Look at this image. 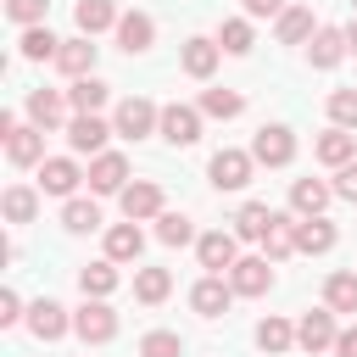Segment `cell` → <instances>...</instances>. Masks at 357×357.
<instances>
[{
	"label": "cell",
	"mask_w": 357,
	"mask_h": 357,
	"mask_svg": "<svg viewBox=\"0 0 357 357\" xmlns=\"http://www.w3.org/2000/svg\"><path fill=\"white\" fill-rule=\"evenodd\" d=\"M45 11H50V0H6V17H11V22H22V28L45 22Z\"/></svg>",
	"instance_id": "b9f144b4"
},
{
	"label": "cell",
	"mask_w": 357,
	"mask_h": 357,
	"mask_svg": "<svg viewBox=\"0 0 357 357\" xmlns=\"http://www.w3.org/2000/svg\"><path fill=\"white\" fill-rule=\"evenodd\" d=\"M73 17H78V33H106V28H117V6H112V0H78Z\"/></svg>",
	"instance_id": "d4e9b609"
},
{
	"label": "cell",
	"mask_w": 357,
	"mask_h": 357,
	"mask_svg": "<svg viewBox=\"0 0 357 357\" xmlns=\"http://www.w3.org/2000/svg\"><path fill=\"white\" fill-rule=\"evenodd\" d=\"M22 318V296L17 290H0V324H17Z\"/></svg>",
	"instance_id": "ee69618b"
},
{
	"label": "cell",
	"mask_w": 357,
	"mask_h": 357,
	"mask_svg": "<svg viewBox=\"0 0 357 357\" xmlns=\"http://www.w3.org/2000/svg\"><path fill=\"white\" fill-rule=\"evenodd\" d=\"M56 50H61V39H56L45 22L22 28V61H56Z\"/></svg>",
	"instance_id": "83f0119b"
},
{
	"label": "cell",
	"mask_w": 357,
	"mask_h": 357,
	"mask_svg": "<svg viewBox=\"0 0 357 357\" xmlns=\"http://www.w3.org/2000/svg\"><path fill=\"white\" fill-rule=\"evenodd\" d=\"M335 357H357V324H351V329H340V340H335Z\"/></svg>",
	"instance_id": "bcb514c9"
},
{
	"label": "cell",
	"mask_w": 357,
	"mask_h": 357,
	"mask_svg": "<svg viewBox=\"0 0 357 357\" xmlns=\"http://www.w3.org/2000/svg\"><path fill=\"white\" fill-rule=\"evenodd\" d=\"M61 229H67V234H89V229H100V206L67 195V206H61Z\"/></svg>",
	"instance_id": "f546056e"
},
{
	"label": "cell",
	"mask_w": 357,
	"mask_h": 357,
	"mask_svg": "<svg viewBox=\"0 0 357 357\" xmlns=\"http://www.w3.org/2000/svg\"><path fill=\"white\" fill-rule=\"evenodd\" d=\"M78 178H84V173H78L73 156H45V162H39V190H45V195H73Z\"/></svg>",
	"instance_id": "4fadbf2b"
},
{
	"label": "cell",
	"mask_w": 357,
	"mask_h": 357,
	"mask_svg": "<svg viewBox=\"0 0 357 357\" xmlns=\"http://www.w3.org/2000/svg\"><path fill=\"white\" fill-rule=\"evenodd\" d=\"M195 257H201V268H206V273H229V268L240 262V234H223V229H212V234H201Z\"/></svg>",
	"instance_id": "ba28073f"
},
{
	"label": "cell",
	"mask_w": 357,
	"mask_h": 357,
	"mask_svg": "<svg viewBox=\"0 0 357 357\" xmlns=\"http://www.w3.org/2000/svg\"><path fill=\"white\" fill-rule=\"evenodd\" d=\"M6 156H11V167L45 162V128H39V123H17V128L6 134Z\"/></svg>",
	"instance_id": "30bf717a"
},
{
	"label": "cell",
	"mask_w": 357,
	"mask_h": 357,
	"mask_svg": "<svg viewBox=\"0 0 357 357\" xmlns=\"http://www.w3.org/2000/svg\"><path fill=\"white\" fill-rule=\"evenodd\" d=\"M73 329H78L84 346H106V340L117 335V312H112L100 296H84V307L73 312Z\"/></svg>",
	"instance_id": "6da1fadb"
},
{
	"label": "cell",
	"mask_w": 357,
	"mask_h": 357,
	"mask_svg": "<svg viewBox=\"0 0 357 357\" xmlns=\"http://www.w3.org/2000/svg\"><path fill=\"white\" fill-rule=\"evenodd\" d=\"M28 123H39L45 134L61 128V95L56 89H28Z\"/></svg>",
	"instance_id": "4316f807"
},
{
	"label": "cell",
	"mask_w": 357,
	"mask_h": 357,
	"mask_svg": "<svg viewBox=\"0 0 357 357\" xmlns=\"http://www.w3.org/2000/svg\"><path fill=\"white\" fill-rule=\"evenodd\" d=\"M335 240H340V234H335V223H329L324 212L296 223V251H307V257H324V251H335Z\"/></svg>",
	"instance_id": "e0dca14e"
},
{
	"label": "cell",
	"mask_w": 357,
	"mask_h": 357,
	"mask_svg": "<svg viewBox=\"0 0 357 357\" xmlns=\"http://www.w3.org/2000/svg\"><path fill=\"white\" fill-rule=\"evenodd\" d=\"M284 0H245V17H279Z\"/></svg>",
	"instance_id": "f6af8a7d"
},
{
	"label": "cell",
	"mask_w": 357,
	"mask_h": 357,
	"mask_svg": "<svg viewBox=\"0 0 357 357\" xmlns=\"http://www.w3.org/2000/svg\"><path fill=\"white\" fill-rule=\"evenodd\" d=\"M156 134H162L167 145H195V139H201V112H195V106H178V100L162 106V128H156Z\"/></svg>",
	"instance_id": "9c48e42d"
},
{
	"label": "cell",
	"mask_w": 357,
	"mask_h": 357,
	"mask_svg": "<svg viewBox=\"0 0 357 357\" xmlns=\"http://www.w3.org/2000/svg\"><path fill=\"white\" fill-rule=\"evenodd\" d=\"M229 301H234V284H223V273H206V279L190 290V307H195L201 318H218V312H229Z\"/></svg>",
	"instance_id": "9a60e30c"
},
{
	"label": "cell",
	"mask_w": 357,
	"mask_h": 357,
	"mask_svg": "<svg viewBox=\"0 0 357 357\" xmlns=\"http://www.w3.org/2000/svg\"><path fill=\"white\" fill-rule=\"evenodd\" d=\"M257 346H262V351H290V346H296V324L268 312V318L257 324Z\"/></svg>",
	"instance_id": "d6a6232c"
},
{
	"label": "cell",
	"mask_w": 357,
	"mask_h": 357,
	"mask_svg": "<svg viewBox=\"0 0 357 357\" xmlns=\"http://www.w3.org/2000/svg\"><path fill=\"white\" fill-rule=\"evenodd\" d=\"M167 290H173V273H167V268H139V273H134V296H139L145 307L167 301Z\"/></svg>",
	"instance_id": "1f68e13d"
},
{
	"label": "cell",
	"mask_w": 357,
	"mask_h": 357,
	"mask_svg": "<svg viewBox=\"0 0 357 357\" xmlns=\"http://www.w3.org/2000/svg\"><path fill=\"white\" fill-rule=\"evenodd\" d=\"M329 195H335V184H324V178H296V184H290V206H296L301 218H318V212L329 206Z\"/></svg>",
	"instance_id": "44dd1931"
},
{
	"label": "cell",
	"mask_w": 357,
	"mask_h": 357,
	"mask_svg": "<svg viewBox=\"0 0 357 357\" xmlns=\"http://www.w3.org/2000/svg\"><path fill=\"white\" fill-rule=\"evenodd\" d=\"M329 117H335V128H357V89H335L329 95Z\"/></svg>",
	"instance_id": "60d3db41"
},
{
	"label": "cell",
	"mask_w": 357,
	"mask_h": 357,
	"mask_svg": "<svg viewBox=\"0 0 357 357\" xmlns=\"http://www.w3.org/2000/svg\"><path fill=\"white\" fill-rule=\"evenodd\" d=\"M89 190L95 195H123L128 190V156H117V151L89 156Z\"/></svg>",
	"instance_id": "52a82bcc"
},
{
	"label": "cell",
	"mask_w": 357,
	"mask_h": 357,
	"mask_svg": "<svg viewBox=\"0 0 357 357\" xmlns=\"http://www.w3.org/2000/svg\"><path fill=\"white\" fill-rule=\"evenodd\" d=\"M106 134H117V128H112L100 112H73V117H67V145H73V151H89V156H100Z\"/></svg>",
	"instance_id": "277c9868"
},
{
	"label": "cell",
	"mask_w": 357,
	"mask_h": 357,
	"mask_svg": "<svg viewBox=\"0 0 357 357\" xmlns=\"http://www.w3.org/2000/svg\"><path fill=\"white\" fill-rule=\"evenodd\" d=\"M335 195H340V201H357V162L335 167Z\"/></svg>",
	"instance_id": "7bdbcfd3"
},
{
	"label": "cell",
	"mask_w": 357,
	"mask_h": 357,
	"mask_svg": "<svg viewBox=\"0 0 357 357\" xmlns=\"http://www.w3.org/2000/svg\"><path fill=\"white\" fill-rule=\"evenodd\" d=\"M151 39H156V22H151L145 11H123V17H117V45H123L128 56H145Z\"/></svg>",
	"instance_id": "2e32d148"
},
{
	"label": "cell",
	"mask_w": 357,
	"mask_h": 357,
	"mask_svg": "<svg viewBox=\"0 0 357 357\" xmlns=\"http://www.w3.org/2000/svg\"><path fill=\"white\" fill-rule=\"evenodd\" d=\"M340 329H335V307H318V312H301L296 324V346L301 351H335Z\"/></svg>",
	"instance_id": "3957f363"
},
{
	"label": "cell",
	"mask_w": 357,
	"mask_h": 357,
	"mask_svg": "<svg viewBox=\"0 0 357 357\" xmlns=\"http://www.w3.org/2000/svg\"><path fill=\"white\" fill-rule=\"evenodd\" d=\"M201 112H206V117H223V123H229V117H240V112H245V100H240L234 89H206V95H201Z\"/></svg>",
	"instance_id": "8d00e7d4"
},
{
	"label": "cell",
	"mask_w": 357,
	"mask_h": 357,
	"mask_svg": "<svg viewBox=\"0 0 357 357\" xmlns=\"http://www.w3.org/2000/svg\"><path fill=\"white\" fill-rule=\"evenodd\" d=\"M273 33H279V45H301V39H312L318 28H312V11H307V6H284Z\"/></svg>",
	"instance_id": "484cf974"
},
{
	"label": "cell",
	"mask_w": 357,
	"mask_h": 357,
	"mask_svg": "<svg viewBox=\"0 0 357 357\" xmlns=\"http://www.w3.org/2000/svg\"><path fill=\"white\" fill-rule=\"evenodd\" d=\"M123 218L128 223H145V218H162V184H151V178H139V184H128L123 195Z\"/></svg>",
	"instance_id": "7c38bea8"
},
{
	"label": "cell",
	"mask_w": 357,
	"mask_h": 357,
	"mask_svg": "<svg viewBox=\"0 0 357 357\" xmlns=\"http://www.w3.org/2000/svg\"><path fill=\"white\" fill-rule=\"evenodd\" d=\"M218 56H223L218 39H201V33L184 39V73H190V78H212V73H218Z\"/></svg>",
	"instance_id": "ffe728a7"
},
{
	"label": "cell",
	"mask_w": 357,
	"mask_h": 357,
	"mask_svg": "<svg viewBox=\"0 0 357 357\" xmlns=\"http://www.w3.org/2000/svg\"><path fill=\"white\" fill-rule=\"evenodd\" d=\"M290 251H296V223H290V218H279V223L262 234V257H268V262H284Z\"/></svg>",
	"instance_id": "d590c367"
},
{
	"label": "cell",
	"mask_w": 357,
	"mask_h": 357,
	"mask_svg": "<svg viewBox=\"0 0 357 357\" xmlns=\"http://www.w3.org/2000/svg\"><path fill=\"white\" fill-rule=\"evenodd\" d=\"M0 206H6V218H11V223H33V212H39V195H33V190H22V184H11Z\"/></svg>",
	"instance_id": "74e56055"
},
{
	"label": "cell",
	"mask_w": 357,
	"mask_h": 357,
	"mask_svg": "<svg viewBox=\"0 0 357 357\" xmlns=\"http://www.w3.org/2000/svg\"><path fill=\"white\" fill-rule=\"evenodd\" d=\"M346 50H351L346 28H318V33H312V45H307V61H312L318 73H329V67H340V61H346Z\"/></svg>",
	"instance_id": "8fae6325"
},
{
	"label": "cell",
	"mask_w": 357,
	"mask_h": 357,
	"mask_svg": "<svg viewBox=\"0 0 357 357\" xmlns=\"http://www.w3.org/2000/svg\"><path fill=\"white\" fill-rule=\"evenodd\" d=\"M218 45H223L229 56H245V50L257 45V33H251V17H229V22L218 28Z\"/></svg>",
	"instance_id": "e575fe53"
},
{
	"label": "cell",
	"mask_w": 357,
	"mask_h": 357,
	"mask_svg": "<svg viewBox=\"0 0 357 357\" xmlns=\"http://www.w3.org/2000/svg\"><path fill=\"white\" fill-rule=\"evenodd\" d=\"M324 307L357 312V273H329V279H324Z\"/></svg>",
	"instance_id": "836d02e7"
},
{
	"label": "cell",
	"mask_w": 357,
	"mask_h": 357,
	"mask_svg": "<svg viewBox=\"0 0 357 357\" xmlns=\"http://www.w3.org/2000/svg\"><path fill=\"white\" fill-rule=\"evenodd\" d=\"M78 290H84V296H100V301H106V296L117 290V262H112V257H106V262H89V268L78 273Z\"/></svg>",
	"instance_id": "4dcf8cb0"
},
{
	"label": "cell",
	"mask_w": 357,
	"mask_h": 357,
	"mask_svg": "<svg viewBox=\"0 0 357 357\" xmlns=\"http://www.w3.org/2000/svg\"><path fill=\"white\" fill-rule=\"evenodd\" d=\"M346 39H351V56H357V22H351V28H346Z\"/></svg>",
	"instance_id": "7dc6e473"
},
{
	"label": "cell",
	"mask_w": 357,
	"mask_h": 357,
	"mask_svg": "<svg viewBox=\"0 0 357 357\" xmlns=\"http://www.w3.org/2000/svg\"><path fill=\"white\" fill-rule=\"evenodd\" d=\"M56 67H61L67 78H89V73H95V45H89V33H78V39H61V50H56Z\"/></svg>",
	"instance_id": "d6986e66"
},
{
	"label": "cell",
	"mask_w": 357,
	"mask_h": 357,
	"mask_svg": "<svg viewBox=\"0 0 357 357\" xmlns=\"http://www.w3.org/2000/svg\"><path fill=\"white\" fill-rule=\"evenodd\" d=\"M112 128H117L123 139H145V134H156V128H162V112H156L145 95H128V100L112 112Z\"/></svg>",
	"instance_id": "7a4b0ae2"
},
{
	"label": "cell",
	"mask_w": 357,
	"mask_h": 357,
	"mask_svg": "<svg viewBox=\"0 0 357 357\" xmlns=\"http://www.w3.org/2000/svg\"><path fill=\"white\" fill-rule=\"evenodd\" d=\"M251 156H257L262 167H290V156H296V134H290L284 123H268V128L251 139Z\"/></svg>",
	"instance_id": "5b68a950"
},
{
	"label": "cell",
	"mask_w": 357,
	"mask_h": 357,
	"mask_svg": "<svg viewBox=\"0 0 357 357\" xmlns=\"http://www.w3.org/2000/svg\"><path fill=\"white\" fill-rule=\"evenodd\" d=\"M251 167H257L251 151H218V156L206 162V173H212L218 190H245V184H251Z\"/></svg>",
	"instance_id": "8992f818"
},
{
	"label": "cell",
	"mask_w": 357,
	"mask_h": 357,
	"mask_svg": "<svg viewBox=\"0 0 357 357\" xmlns=\"http://www.w3.org/2000/svg\"><path fill=\"white\" fill-rule=\"evenodd\" d=\"M229 284H234V296H262V290L273 284L268 257H240V262L229 268Z\"/></svg>",
	"instance_id": "5bb4252c"
},
{
	"label": "cell",
	"mask_w": 357,
	"mask_h": 357,
	"mask_svg": "<svg viewBox=\"0 0 357 357\" xmlns=\"http://www.w3.org/2000/svg\"><path fill=\"white\" fill-rule=\"evenodd\" d=\"M273 223H279V212H273L268 201H245L240 218H234V234H240V240H262Z\"/></svg>",
	"instance_id": "7402d4cb"
},
{
	"label": "cell",
	"mask_w": 357,
	"mask_h": 357,
	"mask_svg": "<svg viewBox=\"0 0 357 357\" xmlns=\"http://www.w3.org/2000/svg\"><path fill=\"white\" fill-rule=\"evenodd\" d=\"M106 95H112V89H106V84L89 73V78H73V89H67V106H73V112H100V106H106Z\"/></svg>",
	"instance_id": "f1b7e54d"
},
{
	"label": "cell",
	"mask_w": 357,
	"mask_h": 357,
	"mask_svg": "<svg viewBox=\"0 0 357 357\" xmlns=\"http://www.w3.org/2000/svg\"><path fill=\"white\" fill-rule=\"evenodd\" d=\"M139 251H145V234H139L134 223L106 229V257H112V262H139Z\"/></svg>",
	"instance_id": "cb8c5ba5"
},
{
	"label": "cell",
	"mask_w": 357,
	"mask_h": 357,
	"mask_svg": "<svg viewBox=\"0 0 357 357\" xmlns=\"http://www.w3.org/2000/svg\"><path fill=\"white\" fill-rule=\"evenodd\" d=\"M351 6H357V0H351Z\"/></svg>",
	"instance_id": "c3c4849f"
},
{
	"label": "cell",
	"mask_w": 357,
	"mask_h": 357,
	"mask_svg": "<svg viewBox=\"0 0 357 357\" xmlns=\"http://www.w3.org/2000/svg\"><path fill=\"white\" fill-rule=\"evenodd\" d=\"M351 156H357V134H351V128H329V134L318 139V162H324V167H346Z\"/></svg>",
	"instance_id": "603a6c76"
},
{
	"label": "cell",
	"mask_w": 357,
	"mask_h": 357,
	"mask_svg": "<svg viewBox=\"0 0 357 357\" xmlns=\"http://www.w3.org/2000/svg\"><path fill=\"white\" fill-rule=\"evenodd\" d=\"M139 357H184V340L173 329H151V335H139Z\"/></svg>",
	"instance_id": "f35d334b"
},
{
	"label": "cell",
	"mask_w": 357,
	"mask_h": 357,
	"mask_svg": "<svg viewBox=\"0 0 357 357\" xmlns=\"http://www.w3.org/2000/svg\"><path fill=\"white\" fill-rule=\"evenodd\" d=\"M28 329H33L39 340H61V335L73 329V318H67L61 301H33V307H28Z\"/></svg>",
	"instance_id": "ac0fdd59"
},
{
	"label": "cell",
	"mask_w": 357,
	"mask_h": 357,
	"mask_svg": "<svg viewBox=\"0 0 357 357\" xmlns=\"http://www.w3.org/2000/svg\"><path fill=\"white\" fill-rule=\"evenodd\" d=\"M190 234H195V229H190L184 212H162V218H156V240H162V245H190Z\"/></svg>",
	"instance_id": "ab89813d"
}]
</instances>
